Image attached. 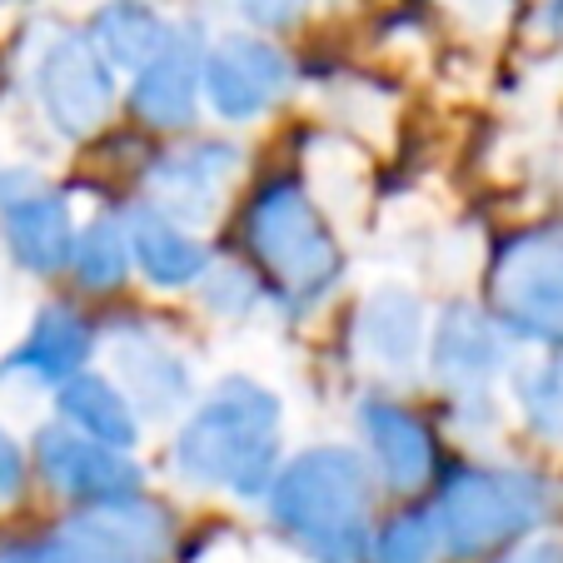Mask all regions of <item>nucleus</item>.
Listing matches in <instances>:
<instances>
[{
	"mask_svg": "<svg viewBox=\"0 0 563 563\" xmlns=\"http://www.w3.org/2000/svg\"><path fill=\"white\" fill-rule=\"evenodd\" d=\"M519 394V409H523V424L543 439V444L563 449V360L539 364V369L519 374L514 384Z\"/></svg>",
	"mask_w": 563,
	"mask_h": 563,
	"instance_id": "4be33fe9",
	"label": "nucleus"
},
{
	"mask_svg": "<svg viewBox=\"0 0 563 563\" xmlns=\"http://www.w3.org/2000/svg\"><path fill=\"white\" fill-rule=\"evenodd\" d=\"M90 360V324L75 309L51 305L35 314L31 334L0 360V379H35L60 384Z\"/></svg>",
	"mask_w": 563,
	"mask_h": 563,
	"instance_id": "2eb2a0df",
	"label": "nucleus"
},
{
	"mask_svg": "<svg viewBox=\"0 0 563 563\" xmlns=\"http://www.w3.org/2000/svg\"><path fill=\"white\" fill-rule=\"evenodd\" d=\"M494 299L519 334L563 344V230L514 240L494 269Z\"/></svg>",
	"mask_w": 563,
	"mask_h": 563,
	"instance_id": "0eeeda50",
	"label": "nucleus"
},
{
	"mask_svg": "<svg viewBox=\"0 0 563 563\" xmlns=\"http://www.w3.org/2000/svg\"><path fill=\"white\" fill-rule=\"evenodd\" d=\"M434 553H439V529L429 519H419V514H409V519H394L384 529L374 559L379 563H434Z\"/></svg>",
	"mask_w": 563,
	"mask_h": 563,
	"instance_id": "5701e85b",
	"label": "nucleus"
},
{
	"mask_svg": "<svg viewBox=\"0 0 563 563\" xmlns=\"http://www.w3.org/2000/svg\"><path fill=\"white\" fill-rule=\"evenodd\" d=\"M444 25H454L459 35H474V41H489L509 25L514 0H434Z\"/></svg>",
	"mask_w": 563,
	"mask_h": 563,
	"instance_id": "b1692460",
	"label": "nucleus"
},
{
	"mask_svg": "<svg viewBox=\"0 0 563 563\" xmlns=\"http://www.w3.org/2000/svg\"><path fill=\"white\" fill-rule=\"evenodd\" d=\"M499 563H563V549L559 543H523L519 553H509Z\"/></svg>",
	"mask_w": 563,
	"mask_h": 563,
	"instance_id": "cd10ccee",
	"label": "nucleus"
},
{
	"mask_svg": "<svg viewBox=\"0 0 563 563\" xmlns=\"http://www.w3.org/2000/svg\"><path fill=\"white\" fill-rule=\"evenodd\" d=\"M115 364H120V379H125V399L140 405L145 415H170V409H180L190 399V369L155 334L120 330Z\"/></svg>",
	"mask_w": 563,
	"mask_h": 563,
	"instance_id": "f3484780",
	"label": "nucleus"
},
{
	"mask_svg": "<svg viewBox=\"0 0 563 563\" xmlns=\"http://www.w3.org/2000/svg\"><path fill=\"white\" fill-rule=\"evenodd\" d=\"M205 299H210L214 309H224V314H245V309H255V279L245 275V269H220V275L205 279Z\"/></svg>",
	"mask_w": 563,
	"mask_h": 563,
	"instance_id": "393cba45",
	"label": "nucleus"
},
{
	"mask_svg": "<svg viewBox=\"0 0 563 563\" xmlns=\"http://www.w3.org/2000/svg\"><path fill=\"white\" fill-rule=\"evenodd\" d=\"M269 514L295 533L319 563L364 559V514H369V474L354 449H309L269 478Z\"/></svg>",
	"mask_w": 563,
	"mask_h": 563,
	"instance_id": "f03ea898",
	"label": "nucleus"
},
{
	"mask_svg": "<svg viewBox=\"0 0 563 563\" xmlns=\"http://www.w3.org/2000/svg\"><path fill=\"white\" fill-rule=\"evenodd\" d=\"M360 350L369 354L379 369L405 374L415 369L419 350H424V305L409 295L405 285H384L360 305Z\"/></svg>",
	"mask_w": 563,
	"mask_h": 563,
	"instance_id": "dca6fc26",
	"label": "nucleus"
},
{
	"mask_svg": "<svg viewBox=\"0 0 563 563\" xmlns=\"http://www.w3.org/2000/svg\"><path fill=\"white\" fill-rule=\"evenodd\" d=\"M35 100L60 135L86 140L115 110L110 60L90 45V35H55L35 60Z\"/></svg>",
	"mask_w": 563,
	"mask_h": 563,
	"instance_id": "423d86ee",
	"label": "nucleus"
},
{
	"mask_svg": "<svg viewBox=\"0 0 563 563\" xmlns=\"http://www.w3.org/2000/svg\"><path fill=\"white\" fill-rule=\"evenodd\" d=\"M60 415L70 429H80V434L100 439V444H110V449H125V454L140 439L135 405H130L125 389L110 384L106 374L75 369L70 379H60Z\"/></svg>",
	"mask_w": 563,
	"mask_h": 563,
	"instance_id": "6ab92c4d",
	"label": "nucleus"
},
{
	"mask_svg": "<svg viewBox=\"0 0 563 563\" xmlns=\"http://www.w3.org/2000/svg\"><path fill=\"white\" fill-rule=\"evenodd\" d=\"M70 260L86 289H115L130 269V234L115 220H96L75 234Z\"/></svg>",
	"mask_w": 563,
	"mask_h": 563,
	"instance_id": "412c9836",
	"label": "nucleus"
},
{
	"mask_svg": "<svg viewBox=\"0 0 563 563\" xmlns=\"http://www.w3.org/2000/svg\"><path fill=\"white\" fill-rule=\"evenodd\" d=\"M360 429L369 439V454L379 464V474L389 478V489H419L434 474V434L424 429V419L405 405L389 399H369L360 409Z\"/></svg>",
	"mask_w": 563,
	"mask_h": 563,
	"instance_id": "4468645a",
	"label": "nucleus"
},
{
	"mask_svg": "<svg viewBox=\"0 0 563 563\" xmlns=\"http://www.w3.org/2000/svg\"><path fill=\"white\" fill-rule=\"evenodd\" d=\"M279 399L255 379H220L175 439V464L190 484L260 494L275 478Z\"/></svg>",
	"mask_w": 563,
	"mask_h": 563,
	"instance_id": "f257e3e1",
	"label": "nucleus"
},
{
	"mask_svg": "<svg viewBox=\"0 0 563 563\" xmlns=\"http://www.w3.org/2000/svg\"><path fill=\"white\" fill-rule=\"evenodd\" d=\"M289 65L269 41L255 35H230L205 55V96L214 115L224 120H255L285 96Z\"/></svg>",
	"mask_w": 563,
	"mask_h": 563,
	"instance_id": "9b49d317",
	"label": "nucleus"
},
{
	"mask_svg": "<svg viewBox=\"0 0 563 563\" xmlns=\"http://www.w3.org/2000/svg\"><path fill=\"white\" fill-rule=\"evenodd\" d=\"M130 255L140 260V269H145L159 289L195 285V279L210 269V255H205L200 240H195L180 220L159 214L155 205L135 210V220H130Z\"/></svg>",
	"mask_w": 563,
	"mask_h": 563,
	"instance_id": "a211bd4d",
	"label": "nucleus"
},
{
	"mask_svg": "<svg viewBox=\"0 0 563 563\" xmlns=\"http://www.w3.org/2000/svg\"><path fill=\"white\" fill-rule=\"evenodd\" d=\"M165 519L150 504H100L96 514L65 523L55 539L5 549L0 563H155L165 553Z\"/></svg>",
	"mask_w": 563,
	"mask_h": 563,
	"instance_id": "39448f33",
	"label": "nucleus"
},
{
	"mask_svg": "<svg viewBox=\"0 0 563 563\" xmlns=\"http://www.w3.org/2000/svg\"><path fill=\"white\" fill-rule=\"evenodd\" d=\"M25 484V454L5 429H0V494H21Z\"/></svg>",
	"mask_w": 563,
	"mask_h": 563,
	"instance_id": "bb28decb",
	"label": "nucleus"
},
{
	"mask_svg": "<svg viewBox=\"0 0 563 563\" xmlns=\"http://www.w3.org/2000/svg\"><path fill=\"white\" fill-rule=\"evenodd\" d=\"M549 509L539 478L509 468H468L454 474L439 494V539L454 553H484L504 539H519Z\"/></svg>",
	"mask_w": 563,
	"mask_h": 563,
	"instance_id": "20e7f679",
	"label": "nucleus"
},
{
	"mask_svg": "<svg viewBox=\"0 0 563 563\" xmlns=\"http://www.w3.org/2000/svg\"><path fill=\"white\" fill-rule=\"evenodd\" d=\"M234 175H240V150L205 140V145H185L175 155L155 159L150 170V195L155 210L170 220H210L220 210V200L230 195Z\"/></svg>",
	"mask_w": 563,
	"mask_h": 563,
	"instance_id": "f8f14e48",
	"label": "nucleus"
},
{
	"mask_svg": "<svg viewBox=\"0 0 563 563\" xmlns=\"http://www.w3.org/2000/svg\"><path fill=\"white\" fill-rule=\"evenodd\" d=\"M0 224L11 240L15 260L35 275H55L60 265H70L75 250V224L70 210L55 190H45V180L35 170L5 165L0 170Z\"/></svg>",
	"mask_w": 563,
	"mask_h": 563,
	"instance_id": "6e6552de",
	"label": "nucleus"
},
{
	"mask_svg": "<svg viewBox=\"0 0 563 563\" xmlns=\"http://www.w3.org/2000/svg\"><path fill=\"white\" fill-rule=\"evenodd\" d=\"M205 86V41L195 25H170L159 51L135 70L130 110L155 130H180L195 120Z\"/></svg>",
	"mask_w": 563,
	"mask_h": 563,
	"instance_id": "9d476101",
	"label": "nucleus"
},
{
	"mask_svg": "<svg viewBox=\"0 0 563 563\" xmlns=\"http://www.w3.org/2000/svg\"><path fill=\"white\" fill-rule=\"evenodd\" d=\"M234 5H240V15H245L250 25H260V31H295L314 0H234Z\"/></svg>",
	"mask_w": 563,
	"mask_h": 563,
	"instance_id": "a878e982",
	"label": "nucleus"
},
{
	"mask_svg": "<svg viewBox=\"0 0 563 563\" xmlns=\"http://www.w3.org/2000/svg\"><path fill=\"white\" fill-rule=\"evenodd\" d=\"M165 35H170V25L159 21L150 5H140V0H110L106 11L96 15V25H90V45L110 60V70L115 65L120 70H140L159 51Z\"/></svg>",
	"mask_w": 563,
	"mask_h": 563,
	"instance_id": "aec40b11",
	"label": "nucleus"
},
{
	"mask_svg": "<svg viewBox=\"0 0 563 563\" xmlns=\"http://www.w3.org/2000/svg\"><path fill=\"white\" fill-rule=\"evenodd\" d=\"M245 230L289 305H309L340 279V245L330 224L319 220V205L295 180L265 185L245 214Z\"/></svg>",
	"mask_w": 563,
	"mask_h": 563,
	"instance_id": "7ed1b4c3",
	"label": "nucleus"
},
{
	"mask_svg": "<svg viewBox=\"0 0 563 563\" xmlns=\"http://www.w3.org/2000/svg\"><path fill=\"white\" fill-rule=\"evenodd\" d=\"M429 360L444 389L454 394H489L494 374L504 369V340L474 305H449L429 344Z\"/></svg>",
	"mask_w": 563,
	"mask_h": 563,
	"instance_id": "ddd939ff",
	"label": "nucleus"
},
{
	"mask_svg": "<svg viewBox=\"0 0 563 563\" xmlns=\"http://www.w3.org/2000/svg\"><path fill=\"white\" fill-rule=\"evenodd\" d=\"M35 459H41V474L55 489L80 504H96V509L100 504H125L140 494V468L125 459V449H110L70 424L41 429Z\"/></svg>",
	"mask_w": 563,
	"mask_h": 563,
	"instance_id": "1a4fd4ad",
	"label": "nucleus"
}]
</instances>
